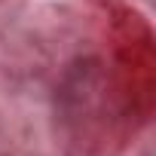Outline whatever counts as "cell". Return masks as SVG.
Wrapping results in <instances>:
<instances>
[]
</instances>
